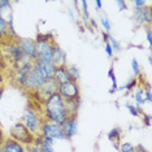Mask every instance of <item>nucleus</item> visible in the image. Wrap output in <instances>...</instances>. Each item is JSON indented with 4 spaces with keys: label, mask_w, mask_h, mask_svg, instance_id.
Masks as SVG:
<instances>
[{
    "label": "nucleus",
    "mask_w": 152,
    "mask_h": 152,
    "mask_svg": "<svg viewBox=\"0 0 152 152\" xmlns=\"http://www.w3.org/2000/svg\"><path fill=\"white\" fill-rule=\"evenodd\" d=\"M43 104H44V118L46 120L60 124V125H63L68 120L69 116L66 113V109H65L64 99L58 95V92L46 99L43 102Z\"/></svg>",
    "instance_id": "nucleus-1"
},
{
    "label": "nucleus",
    "mask_w": 152,
    "mask_h": 152,
    "mask_svg": "<svg viewBox=\"0 0 152 152\" xmlns=\"http://www.w3.org/2000/svg\"><path fill=\"white\" fill-rule=\"evenodd\" d=\"M31 63L25 64V65H22V66L18 68V70H17V75H16V81L22 88L27 90V91L37 92L38 90H39V86H38L37 78H35V75H34L33 64Z\"/></svg>",
    "instance_id": "nucleus-2"
},
{
    "label": "nucleus",
    "mask_w": 152,
    "mask_h": 152,
    "mask_svg": "<svg viewBox=\"0 0 152 152\" xmlns=\"http://www.w3.org/2000/svg\"><path fill=\"white\" fill-rule=\"evenodd\" d=\"M43 121H44V118L40 116V113H38V110L31 108V107H27L21 116V122L31 131L35 137L40 135Z\"/></svg>",
    "instance_id": "nucleus-3"
},
{
    "label": "nucleus",
    "mask_w": 152,
    "mask_h": 152,
    "mask_svg": "<svg viewBox=\"0 0 152 152\" xmlns=\"http://www.w3.org/2000/svg\"><path fill=\"white\" fill-rule=\"evenodd\" d=\"M9 138L17 140L23 146L25 144L26 146H33L34 140H35V135L23 125L21 121H17L16 124H13V126L9 130Z\"/></svg>",
    "instance_id": "nucleus-4"
},
{
    "label": "nucleus",
    "mask_w": 152,
    "mask_h": 152,
    "mask_svg": "<svg viewBox=\"0 0 152 152\" xmlns=\"http://www.w3.org/2000/svg\"><path fill=\"white\" fill-rule=\"evenodd\" d=\"M40 137L47 138V139H52V140H64L65 134L63 131V126L60 124L52 122V121H48L44 118L42 130H40Z\"/></svg>",
    "instance_id": "nucleus-5"
},
{
    "label": "nucleus",
    "mask_w": 152,
    "mask_h": 152,
    "mask_svg": "<svg viewBox=\"0 0 152 152\" xmlns=\"http://www.w3.org/2000/svg\"><path fill=\"white\" fill-rule=\"evenodd\" d=\"M58 95L61 96L64 100H74V99H79V86L78 82L75 81H68L64 83L58 85V90H57Z\"/></svg>",
    "instance_id": "nucleus-6"
},
{
    "label": "nucleus",
    "mask_w": 152,
    "mask_h": 152,
    "mask_svg": "<svg viewBox=\"0 0 152 152\" xmlns=\"http://www.w3.org/2000/svg\"><path fill=\"white\" fill-rule=\"evenodd\" d=\"M133 22L135 26H151L152 22V11L150 7L135 8L133 15Z\"/></svg>",
    "instance_id": "nucleus-7"
},
{
    "label": "nucleus",
    "mask_w": 152,
    "mask_h": 152,
    "mask_svg": "<svg viewBox=\"0 0 152 152\" xmlns=\"http://www.w3.org/2000/svg\"><path fill=\"white\" fill-rule=\"evenodd\" d=\"M18 46L21 47L23 55H25L30 61H34L37 58V43L34 39L21 38V39L18 40Z\"/></svg>",
    "instance_id": "nucleus-8"
},
{
    "label": "nucleus",
    "mask_w": 152,
    "mask_h": 152,
    "mask_svg": "<svg viewBox=\"0 0 152 152\" xmlns=\"http://www.w3.org/2000/svg\"><path fill=\"white\" fill-rule=\"evenodd\" d=\"M51 63L55 65V68H60L66 65V53L58 44L55 42L52 48V55H51Z\"/></svg>",
    "instance_id": "nucleus-9"
},
{
    "label": "nucleus",
    "mask_w": 152,
    "mask_h": 152,
    "mask_svg": "<svg viewBox=\"0 0 152 152\" xmlns=\"http://www.w3.org/2000/svg\"><path fill=\"white\" fill-rule=\"evenodd\" d=\"M63 131L65 134V138L69 140L72 139L78 131V116H70L68 120L63 124Z\"/></svg>",
    "instance_id": "nucleus-10"
},
{
    "label": "nucleus",
    "mask_w": 152,
    "mask_h": 152,
    "mask_svg": "<svg viewBox=\"0 0 152 152\" xmlns=\"http://www.w3.org/2000/svg\"><path fill=\"white\" fill-rule=\"evenodd\" d=\"M37 43V58L51 61L52 48L55 42H35Z\"/></svg>",
    "instance_id": "nucleus-11"
},
{
    "label": "nucleus",
    "mask_w": 152,
    "mask_h": 152,
    "mask_svg": "<svg viewBox=\"0 0 152 152\" xmlns=\"http://www.w3.org/2000/svg\"><path fill=\"white\" fill-rule=\"evenodd\" d=\"M57 90H58V85L53 81V79H50V81L44 82V85L38 90L37 92H38V95H39V98H42L43 102H44V100L48 99L51 95L56 94Z\"/></svg>",
    "instance_id": "nucleus-12"
},
{
    "label": "nucleus",
    "mask_w": 152,
    "mask_h": 152,
    "mask_svg": "<svg viewBox=\"0 0 152 152\" xmlns=\"http://www.w3.org/2000/svg\"><path fill=\"white\" fill-rule=\"evenodd\" d=\"M1 152H26V148L12 138H5L1 146Z\"/></svg>",
    "instance_id": "nucleus-13"
},
{
    "label": "nucleus",
    "mask_w": 152,
    "mask_h": 152,
    "mask_svg": "<svg viewBox=\"0 0 152 152\" xmlns=\"http://www.w3.org/2000/svg\"><path fill=\"white\" fill-rule=\"evenodd\" d=\"M70 74H69V70H68V66H60V68H56L55 69V74H53V81L56 82L57 85H61L64 82H68L70 81Z\"/></svg>",
    "instance_id": "nucleus-14"
},
{
    "label": "nucleus",
    "mask_w": 152,
    "mask_h": 152,
    "mask_svg": "<svg viewBox=\"0 0 152 152\" xmlns=\"http://www.w3.org/2000/svg\"><path fill=\"white\" fill-rule=\"evenodd\" d=\"M65 103V109H66L68 116H78L79 105H81V98L74 99V100H64Z\"/></svg>",
    "instance_id": "nucleus-15"
},
{
    "label": "nucleus",
    "mask_w": 152,
    "mask_h": 152,
    "mask_svg": "<svg viewBox=\"0 0 152 152\" xmlns=\"http://www.w3.org/2000/svg\"><path fill=\"white\" fill-rule=\"evenodd\" d=\"M35 60L39 63V65L42 66L44 74H46V78L47 81L50 79H53V74H55V65L51 63V61H47V60H40V58H35Z\"/></svg>",
    "instance_id": "nucleus-16"
},
{
    "label": "nucleus",
    "mask_w": 152,
    "mask_h": 152,
    "mask_svg": "<svg viewBox=\"0 0 152 152\" xmlns=\"http://www.w3.org/2000/svg\"><path fill=\"white\" fill-rule=\"evenodd\" d=\"M121 134H122V131H121L120 127H115V129H112L109 131L107 135H108V139L112 142V144H113V147L116 148V150H118V147H120V139H121Z\"/></svg>",
    "instance_id": "nucleus-17"
},
{
    "label": "nucleus",
    "mask_w": 152,
    "mask_h": 152,
    "mask_svg": "<svg viewBox=\"0 0 152 152\" xmlns=\"http://www.w3.org/2000/svg\"><path fill=\"white\" fill-rule=\"evenodd\" d=\"M138 78L135 77H133V78H130L129 81L126 82V85H124V86H118L117 87V91H124V90H126V95H129V92H133L134 90H135V87L138 86Z\"/></svg>",
    "instance_id": "nucleus-18"
},
{
    "label": "nucleus",
    "mask_w": 152,
    "mask_h": 152,
    "mask_svg": "<svg viewBox=\"0 0 152 152\" xmlns=\"http://www.w3.org/2000/svg\"><path fill=\"white\" fill-rule=\"evenodd\" d=\"M134 100H135L137 105H144L146 104V98H144V88L143 87H138L134 92Z\"/></svg>",
    "instance_id": "nucleus-19"
},
{
    "label": "nucleus",
    "mask_w": 152,
    "mask_h": 152,
    "mask_svg": "<svg viewBox=\"0 0 152 152\" xmlns=\"http://www.w3.org/2000/svg\"><path fill=\"white\" fill-rule=\"evenodd\" d=\"M108 77L110 78V81H112V87L109 88V94H116L118 85H117V78H116V74H115V68H113V65L108 70Z\"/></svg>",
    "instance_id": "nucleus-20"
},
{
    "label": "nucleus",
    "mask_w": 152,
    "mask_h": 152,
    "mask_svg": "<svg viewBox=\"0 0 152 152\" xmlns=\"http://www.w3.org/2000/svg\"><path fill=\"white\" fill-rule=\"evenodd\" d=\"M9 35V26L7 20L0 15V38H5Z\"/></svg>",
    "instance_id": "nucleus-21"
},
{
    "label": "nucleus",
    "mask_w": 152,
    "mask_h": 152,
    "mask_svg": "<svg viewBox=\"0 0 152 152\" xmlns=\"http://www.w3.org/2000/svg\"><path fill=\"white\" fill-rule=\"evenodd\" d=\"M66 66H68V70H69V74H70L72 81L78 82L79 77H81V73H79V69H78V66H77V65H74V64L66 65Z\"/></svg>",
    "instance_id": "nucleus-22"
},
{
    "label": "nucleus",
    "mask_w": 152,
    "mask_h": 152,
    "mask_svg": "<svg viewBox=\"0 0 152 152\" xmlns=\"http://www.w3.org/2000/svg\"><path fill=\"white\" fill-rule=\"evenodd\" d=\"M125 107H126V109L129 110L130 115H131V116H134V117H139V116L143 115L142 109H140L138 105H134V104H131V103H126Z\"/></svg>",
    "instance_id": "nucleus-23"
},
{
    "label": "nucleus",
    "mask_w": 152,
    "mask_h": 152,
    "mask_svg": "<svg viewBox=\"0 0 152 152\" xmlns=\"http://www.w3.org/2000/svg\"><path fill=\"white\" fill-rule=\"evenodd\" d=\"M34 40H35V42H55L53 35L51 33H46V34L39 33Z\"/></svg>",
    "instance_id": "nucleus-24"
},
{
    "label": "nucleus",
    "mask_w": 152,
    "mask_h": 152,
    "mask_svg": "<svg viewBox=\"0 0 152 152\" xmlns=\"http://www.w3.org/2000/svg\"><path fill=\"white\" fill-rule=\"evenodd\" d=\"M108 43H109V46L112 47V50H113V52H121V44L120 42L116 39V38H113L112 35H109V39H108Z\"/></svg>",
    "instance_id": "nucleus-25"
},
{
    "label": "nucleus",
    "mask_w": 152,
    "mask_h": 152,
    "mask_svg": "<svg viewBox=\"0 0 152 152\" xmlns=\"http://www.w3.org/2000/svg\"><path fill=\"white\" fill-rule=\"evenodd\" d=\"M120 152H135V146L134 144L129 143V142H125V143H121L118 147Z\"/></svg>",
    "instance_id": "nucleus-26"
},
{
    "label": "nucleus",
    "mask_w": 152,
    "mask_h": 152,
    "mask_svg": "<svg viewBox=\"0 0 152 152\" xmlns=\"http://www.w3.org/2000/svg\"><path fill=\"white\" fill-rule=\"evenodd\" d=\"M131 69H133V73H134V77H139L140 75V65L138 63V60L135 57L131 58Z\"/></svg>",
    "instance_id": "nucleus-27"
},
{
    "label": "nucleus",
    "mask_w": 152,
    "mask_h": 152,
    "mask_svg": "<svg viewBox=\"0 0 152 152\" xmlns=\"http://www.w3.org/2000/svg\"><path fill=\"white\" fill-rule=\"evenodd\" d=\"M81 5H82V15H79V16L83 17V18H86V20H88L90 18V15H88V3L86 1V0H82Z\"/></svg>",
    "instance_id": "nucleus-28"
},
{
    "label": "nucleus",
    "mask_w": 152,
    "mask_h": 152,
    "mask_svg": "<svg viewBox=\"0 0 152 152\" xmlns=\"http://www.w3.org/2000/svg\"><path fill=\"white\" fill-rule=\"evenodd\" d=\"M100 23H102V26L104 27L105 33L110 34V29H112V25H110L109 20L107 18V17H100Z\"/></svg>",
    "instance_id": "nucleus-29"
},
{
    "label": "nucleus",
    "mask_w": 152,
    "mask_h": 152,
    "mask_svg": "<svg viewBox=\"0 0 152 152\" xmlns=\"http://www.w3.org/2000/svg\"><path fill=\"white\" fill-rule=\"evenodd\" d=\"M146 27V35H147V42L150 44V50L152 47V30H151V26H144Z\"/></svg>",
    "instance_id": "nucleus-30"
},
{
    "label": "nucleus",
    "mask_w": 152,
    "mask_h": 152,
    "mask_svg": "<svg viewBox=\"0 0 152 152\" xmlns=\"http://www.w3.org/2000/svg\"><path fill=\"white\" fill-rule=\"evenodd\" d=\"M117 7H118L120 12L127 11V4H126V1H124V0H117Z\"/></svg>",
    "instance_id": "nucleus-31"
},
{
    "label": "nucleus",
    "mask_w": 152,
    "mask_h": 152,
    "mask_svg": "<svg viewBox=\"0 0 152 152\" xmlns=\"http://www.w3.org/2000/svg\"><path fill=\"white\" fill-rule=\"evenodd\" d=\"M142 118H143V124H144V125H146V126H151V115H146V113L143 112Z\"/></svg>",
    "instance_id": "nucleus-32"
},
{
    "label": "nucleus",
    "mask_w": 152,
    "mask_h": 152,
    "mask_svg": "<svg viewBox=\"0 0 152 152\" xmlns=\"http://www.w3.org/2000/svg\"><path fill=\"white\" fill-rule=\"evenodd\" d=\"M105 53H107V56L112 58L113 56H115V52H113V50H112V47L109 46V43H105Z\"/></svg>",
    "instance_id": "nucleus-33"
},
{
    "label": "nucleus",
    "mask_w": 152,
    "mask_h": 152,
    "mask_svg": "<svg viewBox=\"0 0 152 152\" xmlns=\"http://www.w3.org/2000/svg\"><path fill=\"white\" fill-rule=\"evenodd\" d=\"M134 5H135V8H143V7H147V1H144V0H134Z\"/></svg>",
    "instance_id": "nucleus-34"
},
{
    "label": "nucleus",
    "mask_w": 152,
    "mask_h": 152,
    "mask_svg": "<svg viewBox=\"0 0 152 152\" xmlns=\"http://www.w3.org/2000/svg\"><path fill=\"white\" fill-rule=\"evenodd\" d=\"M135 152H148V151L142 146V144H137L135 146Z\"/></svg>",
    "instance_id": "nucleus-35"
},
{
    "label": "nucleus",
    "mask_w": 152,
    "mask_h": 152,
    "mask_svg": "<svg viewBox=\"0 0 152 152\" xmlns=\"http://www.w3.org/2000/svg\"><path fill=\"white\" fill-rule=\"evenodd\" d=\"M109 35H110V34H108V33H105V31H103V33H102V37H103V42H104V43H108Z\"/></svg>",
    "instance_id": "nucleus-36"
},
{
    "label": "nucleus",
    "mask_w": 152,
    "mask_h": 152,
    "mask_svg": "<svg viewBox=\"0 0 152 152\" xmlns=\"http://www.w3.org/2000/svg\"><path fill=\"white\" fill-rule=\"evenodd\" d=\"M88 23H90V25H91L92 27H94V29H96V27H98V23H96V21H95L94 18H92V17H90V18H88Z\"/></svg>",
    "instance_id": "nucleus-37"
},
{
    "label": "nucleus",
    "mask_w": 152,
    "mask_h": 152,
    "mask_svg": "<svg viewBox=\"0 0 152 152\" xmlns=\"http://www.w3.org/2000/svg\"><path fill=\"white\" fill-rule=\"evenodd\" d=\"M95 5H96V9H98V11H99V9H102L103 3L100 1V0H96V1H95Z\"/></svg>",
    "instance_id": "nucleus-38"
},
{
    "label": "nucleus",
    "mask_w": 152,
    "mask_h": 152,
    "mask_svg": "<svg viewBox=\"0 0 152 152\" xmlns=\"http://www.w3.org/2000/svg\"><path fill=\"white\" fill-rule=\"evenodd\" d=\"M4 134H3V130H1V127H0V144H3V142H4Z\"/></svg>",
    "instance_id": "nucleus-39"
},
{
    "label": "nucleus",
    "mask_w": 152,
    "mask_h": 152,
    "mask_svg": "<svg viewBox=\"0 0 152 152\" xmlns=\"http://www.w3.org/2000/svg\"><path fill=\"white\" fill-rule=\"evenodd\" d=\"M5 66V64H4V61L3 60H0V73H1V69Z\"/></svg>",
    "instance_id": "nucleus-40"
},
{
    "label": "nucleus",
    "mask_w": 152,
    "mask_h": 152,
    "mask_svg": "<svg viewBox=\"0 0 152 152\" xmlns=\"http://www.w3.org/2000/svg\"><path fill=\"white\" fill-rule=\"evenodd\" d=\"M3 92H4V87H3V85L0 86V99H1V96H3Z\"/></svg>",
    "instance_id": "nucleus-41"
},
{
    "label": "nucleus",
    "mask_w": 152,
    "mask_h": 152,
    "mask_svg": "<svg viewBox=\"0 0 152 152\" xmlns=\"http://www.w3.org/2000/svg\"><path fill=\"white\" fill-rule=\"evenodd\" d=\"M148 64L152 65V56H151V53H148Z\"/></svg>",
    "instance_id": "nucleus-42"
},
{
    "label": "nucleus",
    "mask_w": 152,
    "mask_h": 152,
    "mask_svg": "<svg viewBox=\"0 0 152 152\" xmlns=\"http://www.w3.org/2000/svg\"><path fill=\"white\" fill-rule=\"evenodd\" d=\"M3 79H4V78H3V74H1V73H0V86H1V85H3Z\"/></svg>",
    "instance_id": "nucleus-43"
},
{
    "label": "nucleus",
    "mask_w": 152,
    "mask_h": 152,
    "mask_svg": "<svg viewBox=\"0 0 152 152\" xmlns=\"http://www.w3.org/2000/svg\"><path fill=\"white\" fill-rule=\"evenodd\" d=\"M1 146H3V144H0V152H1Z\"/></svg>",
    "instance_id": "nucleus-44"
},
{
    "label": "nucleus",
    "mask_w": 152,
    "mask_h": 152,
    "mask_svg": "<svg viewBox=\"0 0 152 152\" xmlns=\"http://www.w3.org/2000/svg\"><path fill=\"white\" fill-rule=\"evenodd\" d=\"M0 12H1V8H0Z\"/></svg>",
    "instance_id": "nucleus-45"
}]
</instances>
